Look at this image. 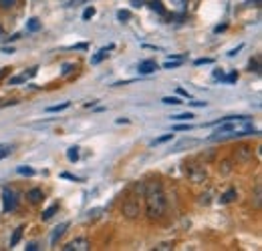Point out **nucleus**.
Listing matches in <instances>:
<instances>
[{
	"instance_id": "obj_33",
	"label": "nucleus",
	"mask_w": 262,
	"mask_h": 251,
	"mask_svg": "<svg viewBox=\"0 0 262 251\" xmlns=\"http://www.w3.org/2000/svg\"><path fill=\"white\" fill-rule=\"evenodd\" d=\"M156 249H158V251H165V249H171V245H169V243H162V245H158V247H156Z\"/></svg>"
},
{
	"instance_id": "obj_29",
	"label": "nucleus",
	"mask_w": 262,
	"mask_h": 251,
	"mask_svg": "<svg viewBox=\"0 0 262 251\" xmlns=\"http://www.w3.org/2000/svg\"><path fill=\"white\" fill-rule=\"evenodd\" d=\"M222 173H224V175L230 173V161H224V163H222Z\"/></svg>"
},
{
	"instance_id": "obj_28",
	"label": "nucleus",
	"mask_w": 262,
	"mask_h": 251,
	"mask_svg": "<svg viewBox=\"0 0 262 251\" xmlns=\"http://www.w3.org/2000/svg\"><path fill=\"white\" fill-rule=\"evenodd\" d=\"M250 68H254V70L258 72V70H260V61H258V59H254V63L250 61Z\"/></svg>"
},
{
	"instance_id": "obj_18",
	"label": "nucleus",
	"mask_w": 262,
	"mask_h": 251,
	"mask_svg": "<svg viewBox=\"0 0 262 251\" xmlns=\"http://www.w3.org/2000/svg\"><path fill=\"white\" fill-rule=\"evenodd\" d=\"M69 105H71V103H61V105H55V107H49L47 111H49V113H57V111H65V109H69Z\"/></svg>"
},
{
	"instance_id": "obj_38",
	"label": "nucleus",
	"mask_w": 262,
	"mask_h": 251,
	"mask_svg": "<svg viewBox=\"0 0 262 251\" xmlns=\"http://www.w3.org/2000/svg\"><path fill=\"white\" fill-rule=\"evenodd\" d=\"M27 249H29V251H36V249H38V245H36V243H31Z\"/></svg>"
},
{
	"instance_id": "obj_32",
	"label": "nucleus",
	"mask_w": 262,
	"mask_h": 251,
	"mask_svg": "<svg viewBox=\"0 0 262 251\" xmlns=\"http://www.w3.org/2000/svg\"><path fill=\"white\" fill-rule=\"evenodd\" d=\"M10 153V149H6V147H0V159H4L6 155Z\"/></svg>"
},
{
	"instance_id": "obj_13",
	"label": "nucleus",
	"mask_w": 262,
	"mask_h": 251,
	"mask_svg": "<svg viewBox=\"0 0 262 251\" xmlns=\"http://www.w3.org/2000/svg\"><path fill=\"white\" fill-rule=\"evenodd\" d=\"M27 29H29L31 32L40 31V20H38V18H31V20L27 22Z\"/></svg>"
},
{
	"instance_id": "obj_16",
	"label": "nucleus",
	"mask_w": 262,
	"mask_h": 251,
	"mask_svg": "<svg viewBox=\"0 0 262 251\" xmlns=\"http://www.w3.org/2000/svg\"><path fill=\"white\" fill-rule=\"evenodd\" d=\"M236 195H238V193H236V189H230V191H226V193H224L222 201H224V203H232V201L236 199Z\"/></svg>"
},
{
	"instance_id": "obj_4",
	"label": "nucleus",
	"mask_w": 262,
	"mask_h": 251,
	"mask_svg": "<svg viewBox=\"0 0 262 251\" xmlns=\"http://www.w3.org/2000/svg\"><path fill=\"white\" fill-rule=\"evenodd\" d=\"M63 249L65 251H89L91 249V243H89L85 237H81V239H73V241H69Z\"/></svg>"
},
{
	"instance_id": "obj_12",
	"label": "nucleus",
	"mask_w": 262,
	"mask_h": 251,
	"mask_svg": "<svg viewBox=\"0 0 262 251\" xmlns=\"http://www.w3.org/2000/svg\"><path fill=\"white\" fill-rule=\"evenodd\" d=\"M23 231H25V227H23V225L14 229V235H12V239H10V247H14V245L20 241V237H23Z\"/></svg>"
},
{
	"instance_id": "obj_21",
	"label": "nucleus",
	"mask_w": 262,
	"mask_h": 251,
	"mask_svg": "<svg viewBox=\"0 0 262 251\" xmlns=\"http://www.w3.org/2000/svg\"><path fill=\"white\" fill-rule=\"evenodd\" d=\"M95 16V8L93 6H89L85 12H83V20H89V18H93Z\"/></svg>"
},
{
	"instance_id": "obj_8",
	"label": "nucleus",
	"mask_w": 262,
	"mask_h": 251,
	"mask_svg": "<svg viewBox=\"0 0 262 251\" xmlns=\"http://www.w3.org/2000/svg\"><path fill=\"white\" fill-rule=\"evenodd\" d=\"M27 199H29L31 203H40V201L45 199V195H42L40 189H31V191L27 193Z\"/></svg>"
},
{
	"instance_id": "obj_15",
	"label": "nucleus",
	"mask_w": 262,
	"mask_h": 251,
	"mask_svg": "<svg viewBox=\"0 0 262 251\" xmlns=\"http://www.w3.org/2000/svg\"><path fill=\"white\" fill-rule=\"evenodd\" d=\"M260 205H262V187L256 185V189H254V207H260Z\"/></svg>"
},
{
	"instance_id": "obj_35",
	"label": "nucleus",
	"mask_w": 262,
	"mask_h": 251,
	"mask_svg": "<svg viewBox=\"0 0 262 251\" xmlns=\"http://www.w3.org/2000/svg\"><path fill=\"white\" fill-rule=\"evenodd\" d=\"M71 70H73V64H65V66H63V74H69Z\"/></svg>"
},
{
	"instance_id": "obj_39",
	"label": "nucleus",
	"mask_w": 262,
	"mask_h": 251,
	"mask_svg": "<svg viewBox=\"0 0 262 251\" xmlns=\"http://www.w3.org/2000/svg\"><path fill=\"white\" fill-rule=\"evenodd\" d=\"M226 31V24H222V27H216V32H222Z\"/></svg>"
},
{
	"instance_id": "obj_40",
	"label": "nucleus",
	"mask_w": 262,
	"mask_h": 251,
	"mask_svg": "<svg viewBox=\"0 0 262 251\" xmlns=\"http://www.w3.org/2000/svg\"><path fill=\"white\" fill-rule=\"evenodd\" d=\"M173 2H178V4H184V2H186V0H173Z\"/></svg>"
},
{
	"instance_id": "obj_10",
	"label": "nucleus",
	"mask_w": 262,
	"mask_h": 251,
	"mask_svg": "<svg viewBox=\"0 0 262 251\" xmlns=\"http://www.w3.org/2000/svg\"><path fill=\"white\" fill-rule=\"evenodd\" d=\"M250 157H252V151H250L248 147H240L238 153H236V159H238V161H248Z\"/></svg>"
},
{
	"instance_id": "obj_27",
	"label": "nucleus",
	"mask_w": 262,
	"mask_h": 251,
	"mask_svg": "<svg viewBox=\"0 0 262 251\" xmlns=\"http://www.w3.org/2000/svg\"><path fill=\"white\" fill-rule=\"evenodd\" d=\"M226 81H228V83H234V81H238V72H236V70H234V72H230L228 77H226Z\"/></svg>"
},
{
	"instance_id": "obj_36",
	"label": "nucleus",
	"mask_w": 262,
	"mask_h": 251,
	"mask_svg": "<svg viewBox=\"0 0 262 251\" xmlns=\"http://www.w3.org/2000/svg\"><path fill=\"white\" fill-rule=\"evenodd\" d=\"M178 94H180V96H186V98L190 96V94H188V91H184V89H178Z\"/></svg>"
},
{
	"instance_id": "obj_5",
	"label": "nucleus",
	"mask_w": 262,
	"mask_h": 251,
	"mask_svg": "<svg viewBox=\"0 0 262 251\" xmlns=\"http://www.w3.org/2000/svg\"><path fill=\"white\" fill-rule=\"evenodd\" d=\"M188 175H190V179H192L194 183H202V181H206V171H204V167H196V165H192Z\"/></svg>"
},
{
	"instance_id": "obj_24",
	"label": "nucleus",
	"mask_w": 262,
	"mask_h": 251,
	"mask_svg": "<svg viewBox=\"0 0 262 251\" xmlns=\"http://www.w3.org/2000/svg\"><path fill=\"white\" fill-rule=\"evenodd\" d=\"M117 18H119V20H129L131 12L129 10H119V12H117Z\"/></svg>"
},
{
	"instance_id": "obj_37",
	"label": "nucleus",
	"mask_w": 262,
	"mask_h": 251,
	"mask_svg": "<svg viewBox=\"0 0 262 251\" xmlns=\"http://www.w3.org/2000/svg\"><path fill=\"white\" fill-rule=\"evenodd\" d=\"M192 105H194V107H206V103H204V101H194Z\"/></svg>"
},
{
	"instance_id": "obj_14",
	"label": "nucleus",
	"mask_w": 262,
	"mask_h": 251,
	"mask_svg": "<svg viewBox=\"0 0 262 251\" xmlns=\"http://www.w3.org/2000/svg\"><path fill=\"white\" fill-rule=\"evenodd\" d=\"M149 8H151V10H156V12H160V14H165V8L162 6V2H160V0H151V2H149Z\"/></svg>"
},
{
	"instance_id": "obj_3",
	"label": "nucleus",
	"mask_w": 262,
	"mask_h": 251,
	"mask_svg": "<svg viewBox=\"0 0 262 251\" xmlns=\"http://www.w3.org/2000/svg\"><path fill=\"white\" fill-rule=\"evenodd\" d=\"M139 213H141V207H139V203H137L133 197L123 203V215H125L127 219H135V217H139Z\"/></svg>"
},
{
	"instance_id": "obj_26",
	"label": "nucleus",
	"mask_w": 262,
	"mask_h": 251,
	"mask_svg": "<svg viewBox=\"0 0 262 251\" xmlns=\"http://www.w3.org/2000/svg\"><path fill=\"white\" fill-rule=\"evenodd\" d=\"M176 66H180V59H178V61H167V63L164 64V68H176Z\"/></svg>"
},
{
	"instance_id": "obj_17",
	"label": "nucleus",
	"mask_w": 262,
	"mask_h": 251,
	"mask_svg": "<svg viewBox=\"0 0 262 251\" xmlns=\"http://www.w3.org/2000/svg\"><path fill=\"white\" fill-rule=\"evenodd\" d=\"M67 157H69L71 163L79 161V149H77V147H71V149H69V153H67Z\"/></svg>"
},
{
	"instance_id": "obj_19",
	"label": "nucleus",
	"mask_w": 262,
	"mask_h": 251,
	"mask_svg": "<svg viewBox=\"0 0 262 251\" xmlns=\"http://www.w3.org/2000/svg\"><path fill=\"white\" fill-rule=\"evenodd\" d=\"M16 171H18L20 175H27V177H33V175H34V169H33V167H18Z\"/></svg>"
},
{
	"instance_id": "obj_31",
	"label": "nucleus",
	"mask_w": 262,
	"mask_h": 251,
	"mask_svg": "<svg viewBox=\"0 0 262 251\" xmlns=\"http://www.w3.org/2000/svg\"><path fill=\"white\" fill-rule=\"evenodd\" d=\"M190 129H192L190 125H176L173 127V131H190Z\"/></svg>"
},
{
	"instance_id": "obj_30",
	"label": "nucleus",
	"mask_w": 262,
	"mask_h": 251,
	"mask_svg": "<svg viewBox=\"0 0 262 251\" xmlns=\"http://www.w3.org/2000/svg\"><path fill=\"white\" fill-rule=\"evenodd\" d=\"M23 81H25V77H14V79H10L8 83H10V85H18V83H23Z\"/></svg>"
},
{
	"instance_id": "obj_1",
	"label": "nucleus",
	"mask_w": 262,
	"mask_h": 251,
	"mask_svg": "<svg viewBox=\"0 0 262 251\" xmlns=\"http://www.w3.org/2000/svg\"><path fill=\"white\" fill-rule=\"evenodd\" d=\"M145 203L149 219H160L165 213V195L158 183H149L145 187Z\"/></svg>"
},
{
	"instance_id": "obj_22",
	"label": "nucleus",
	"mask_w": 262,
	"mask_h": 251,
	"mask_svg": "<svg viewBox=\"0 0 262 251\" xmlns=\"http://www.w3.org/2000/svg\"><path fill=\"white\" fill-rule=\"evenodd\" d=\"M171 139H173V135L169 133V135H164V137H160V139H156V141H154L151 145H162V143H165V141H171Z\"/></svg>"
},
{
	"instance_id": "obj_11",
	"label": "nucleus",
	"mask_w": 262,
	"mask_h": 251,
	"mask_svg": "<svg viewBox=\"0 0 262 251\" xmlns=\"http://www.w3.org/2000/svg\"><path fill=\"white\" fill-rule=\"evenodd\" d=\"M111 48H113V46H109V48H101L97 55H95V57L91 59V63H93V64H99L101 61H103V59H107V55H109V51H111Z\"/></svg>"
},
{
	"instance_id": "obj_34",
	"label": "nucleus",
	"mask_w": 262,
	"mask_h": 251,
	"mask_svg": "<svg viewBox=\"0 0 262 251\" xmlns=\"http://www.w3.org/2000/svg\"><path fill=\"white\" fill-rule=\"evenodd\" d=\"M210 63H212V59H198L196 61L198 66H200V64H210Z\"/></svg>"
},
{
	"instance_id": "obj_20",
	"label": "nucleus",
	"mask_w": 262,
	"mask_h": 251,
	"mask_svg": "<svg viewBox=\"0 0 262 251\" xmlns=\"http://www.w3.org/2000/svg\"><path fill=\"white\" fill-rule=\"evenodd\" d=\"M173 121H190V119H194V115L192 113H182V115H176V117H171Z\"/></svg>"
},
{
	"instance_id": "obj_6",
	"label": "nucleus",
	"mask_w": 262,
	"mask_h": 251,
	"mask_svg": "<svg viewBox=\"0 0 262 251\" xmlns=\"http://www.w3.org/2000/svg\"><path fill=\"white\" fill-rule=\"evenodd\" d=\"M156 70H158L156 61H143V63H139V72H141V74H151V72H156Z\"/></svg>"
},
{
	"instance_id": "obj_25",
	"label": "nucleus",
	"mask_w": 262,
	"mask_h": 251,
	"mask_svg": "<svg viewBox=\"0 0 262 251\" xmlns=\"http://www.w3.org/2000/svg\"><path fill=\"white\" fill-rule=\"evenodd\" d=\"M14 2L16 0H0V6L2 8H10V6H14Z\"/></svg>"
},
{
	"instance_id": "obj_9",
	"label": "nucleus",
	"mask_w": 262,
	"mask_h": 251,
	"mask_svg": "<svg viewBox=\"0 0 262 251\" xmlns=\"http://www.w3.org/2000/svg\"><path fill=\"white\" fill-rule=\"evenodd\" d=\"M57 211H59V205H57V203H55V205H51V207H49V209H45V211H42V215H40V219H42V221H49V219H53V215H55V213H57Z\"/></svg>"
},
{
	"instance_id": "obj_23",
	"label": "nucleus",
	"mask_w": 262,
	"mask_h": 251,
	"mask_svg": "<svg viewBox=\"0 0 262 251\" xmlns=\"http://www.w3.org/2000/svg\"><path fill=\"white\" fill-rule=\"evenodd\" d=\"M164 103L165 105H182V101H180L178 96H165Z\"/></svg>"
},
{
	"instance_id": "obj_7",
	"label": "nucleus",
	"mask_w": 262,
	"mask_h": 251,
	"mask_svg": "<svg viewBox=\"0 0 262 251\" xmlns=\"http://www.w3.org/2000/svg\"><path fill=\"white\" fill-rule=\"evenodd\" d=\"M67 229H69V221H65V223H61L59 227H55V231H53V237H51V243L55 245L61 237H63V233H65Z\"/></svg>"
},
{
	"instance_id": "obj_2",
	"label": "nucleus",
	"mask_w": 262,
	"mask_h": 251,
	"mask_svg": "<svg viewBox=\"0 0 262 251\" xmlns=\"http://www.w3.org/2000/svg\"><path fill=\"white\" fill-rule=\"evenodd\" d=\"M16 203H18L16 191L10 187H2V207H4V213L14 211L16 209Z\"/></svg>"
}]
</instances>
